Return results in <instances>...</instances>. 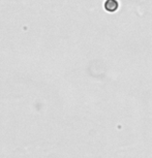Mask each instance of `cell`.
<instances>
[{
  "label": "cell",
  "instance_id": "6da1fadb",
  "mask_svg": "<svg viewBox=\"0 0 152 158\" xmlns=\"http://www.w3.org/2000/svg\"><path fill=\"white\" fill-rule=\"evenodd\" d=\"M105 8L108 11H115L118 8L117 0H107L105 2Z\"/></svg>",
  "mask_w": 152,
  "mask_h": 158
}]
</instances>
